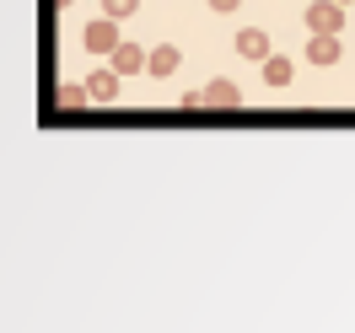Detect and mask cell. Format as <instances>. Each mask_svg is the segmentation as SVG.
Listing matches in <instances>:
<instances>
[{"label": "cell", "instance_id": "obj_9", "mask_svg": "<svg viewBox=\"0 0 355 333\" xmlns=\"http://www.w3.org/2000/svg\"><path fill=\"white\" fill-rule=\"evenodd\" d=\"M264 81H269V87H286V81H291V60L269 54V60H264Z\"/></svg>", "mask_w": 355, "mask_h": 333}, {"label": "cell", "instance_id": "obj_7", "mask_svg": "<svg viewBox=\"0 0 355 333\" xmlns=\"http://www.w3.org/2000/svg\"><path fill=\"white\" fill-rule=\"evenodd\" d=\"M205 102H210V108H237L243 97H237L232 81H210V87H205Z\"/></svg>", "mask_w": 355, "mask_h": 333}, {"label": "cell", "instance_id": "obj_3", "mask_svg": "<svg viewBox=\"0 0 355 333\" xmlns=\"http://www.w3.org/2000/svg\"><path fill=\"white\" fill-rule=\"evenodd\" d=\"M151 60H146V48H135V44H119L113 48V70L119 75H135V70H146Z\"/></svg>", "mask_w": 355, "mask_h": 333}, {"label": "cell", "instance_id": "obj_12", "mask_svg": "<svg viewBox=\"0 0 355 333\" xmlns=\"http://www.w3.org/2000/svg\"><path fill=\"white\" fill-rule=\"evenodd\" d=\"M339 6H345V0H339Z\"/></svg>", "mask_w": 355, "mask_h": 333}, {"label": "cell", "instance_id": "obj_10", "mask_svg": "<svg viewBox=\"0 0 355 333\" xmlns=\"http://www.w3.org/2000/svg\"><path fill=\"white\" fill-rule=\"evenodd\" d=\"M135 6H140V0H103V17L119 22V17H135Z\"/></svg>", "mask_w": 355, "mask_h": 333}, {"label": "cell", "instance_id": "obj_4", "mask_svg": "<svg viewBox=\"0 0 355 333\" xmlns=\"http://www.w3.org/2000/svg\"><path fill=\"white\" fill-rule=\"evenodd\" d=\"M237 54H243V60H269V38L259 27H243V33H237Z\"/></svg>", "mask_w": 355, "mask_h": 333}, {"label": "cell", "instance_id": "obj_2", "mask_svg": "<svg viewBox=\"0 0 355 333\" xmlns=\"http://www.w3.org/2000/svg\"><path fill=\"white\" fill-rule=\"evenodd\" d=\"M81 44L97 48V54H113L119 48V33H113V17H103V22H92L87 33H81Z\"/></svg>", "mask_w": 355, "mask_h": 333}, {"label": "cell", "instance_id": "obj_11", "mask_svg": "<svg viewBox=\"0 0 355 333\" xmlns=\"http://www.w3.org/2000/svg\"><path fill=\"white\" fill-rule=\"evenodd\" d=\"M210 6H216V11H237V0H210Z\"/></svg>", "mask_w": 355, "mask_h": 333}, {"label": "cell", "instance_id": "obj_1", "mask_svg": "<svg viewBox=\"0 0 355 333\" xmlns=\"http://www.w3.org/2000/svg\"><path fill=\"white\" fill-rule=\"evenodd\" d=\"M307 27H312V33H339V27H345L339 0H318V6H307Z\"/></svg>", "mask_w": 355, "mask_h": 333}, {"label": "cell", "instance_id": "obj_8", "mask_svg": "<svg viewBox=\"0 0 355 333\" xmlns=\"http://www.w3.org/2000/svg\"><path fill=\"white\" fill-rule=\"evenodd\" d=\"M178 60H183V54H178L173 44H162V48H151V65H146V70H151V75H173Z\"/></svg>", "mask_w": 355, "mask_h": 333}, {"label": "cell", "instance_id": "obj_5", "mask_svg": "<svg viewBox=\"0 0 355 333\" xmlns=\"http://www.w3.org/2000/svg\"><path fill=\"white\" fill-rule=\"evenodd\" d=\"M307 60L312 65H334V60H339V33H318L312 48H307Z\"/></svg>", "mask_w": 355, "mask_h": 333}, {"label": "cell", "instance_id": "obj_6", "mask_svg": "<svg viewBox=\"0 0 355 333\" xmlns=\"http://www.w3.org/2000/svg\"><path fill=\"white\" fill-rule=\"evenodd\" d=\"M113 91H119V70H97L87 81V97L92 102H113Z\"/></svg>", "mask_w": 355, "mask_h": 333}]
</instances>
